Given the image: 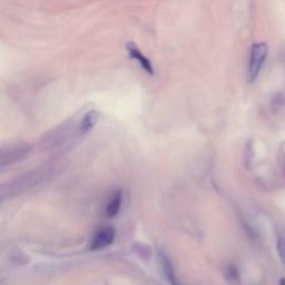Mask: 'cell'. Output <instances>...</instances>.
<instances>
[{
    "mask_svg": "<svg viewBox=\"0 0 285 285\" xmlns=\"http://www.w3.org/2000/svg\"><path fill=\"white\" fill-rule=\"evenodd\" d=\"M31 151V147L27 144H16L8 147H3L0 151V166H10L17 162L28 157Z\"/></svg>",
    "mask_w": 285,
    "mask_h": 285,
    "instance_id": "3",
    "label": "cell"
},
{
    "mask_svg": "<svg viewBox=\"0 0 285 285\" xmlns=\"http://www.w3.org/2000/svg\"><path fill=\"white\" fill-rule=\"evenodd\" d=\"M267 52H269V46L265 43H257L252 46L248 64L249 82H254L258 77L267 57Z\"/></svg>",
    "mask_w": 285,
    "mask_h": 285,
    "instance_id": "2",
    "label": "cell"
},
{
    "mask_svg": "<svg viewBox=\"0 0 285 285\" xmlns=\"http://www.w3.org/2000/svg\"><path fill=\"white\" fill-rule=\"evenodd\" d=\"M122 202H123V193L120 190H118L117 193H115L113 197L109 200V203L107 204L105 214L107 217H115L120 211V207H122Z\"/></svg>",
    "mask_w": 285,
    "mask_h": 285,
    "instance_id": "7",
    "label": "cell"
},
{
    "mask_svg": "<svg viewBox=\"0 0 285 285\" xmlns=\"http://www.w3.org/2000/svg\"><path fill=\"white\" fill-rule=\"evenodd\" d=\"M115 231L111 227H105L95 234L91 243L92 251H99L113 244L115 239Z\"/></svg>",
    "mask_w": 285,
    "mask_h": 285,
    "instance_id": "4",
    "label": "cell"
},
{
    "mask_svg": "<svg viewBox=\"0 0 285 285\" xmlns=\"http://www.w3.org/2000/svg\"><path fill=\"white\" fill-rule=\"evenodd\" d=\"M279 285H285V279H284V278H282V279L280 280Z\"/></svg>",
    "mask_w": 285,
    "mask_h": 285,
    "instance_id": "10",
    "label": "cell"
},
{
    "mask_svg": "<svg viewBox=\"0 0 285 285\" xmlns=\"http://www.w3.org/2000/svg\"><path fill=\"white\" fill-rule=\"evenodd\" d=\"M127 51H128L129 56H131L132 59L136 60L142 69L147 71L148 74H151V75L154 74V67H153V65H151L150 60L148 59V58H146L144 55H142V53L140 51V49L136 47L135 44L128 43L127 44Z\"/></svg>",
    "mask_w": 285,
    "mask_h": 285,
    "instance_id": "5",
    "label": "cell"
},
{
    "mask_svg": "<svg viewBox=\"0 0 285 285\" xmlns=\"http://www.w3.org/2000/svg\"><path fill=\"white\" fill-rule=\"evenodd\" d=\"M159 261H160V265H162V269L164 271V274L165 276H166V279L168 280V282H171L172 285H178L175 273H174V271H173V266L168 258L165 256L164 254L159 253Z\"/></svg>",
    "mask_w": 285,
    "mask_h": 285,
    "instance_id": "8",
    "label": "cell"
},
{
    "mask_svg": "<svg viewBox=\"0 0 285 285\" xmlns=\"http://www.w3.org/2000/svg\"><path fill=\"white\" fill-rule=\"evenodd\" d=\"M49 174L50 173L45 168L35 169L33 172L25 173L24 175L15 178L11 182H8V184L1 186V199L10 198L12 196L26 193L27 190L34 189L35 186L46 180Z\"/></svg>",
    "mask_w": 285,
    "mask_h": 285,
    "instance_id": "1",
    "label": "cell"
},
{
    "mask_svg": "<svg viewBox=\"0 0 285 285\" xmlns=\"http://www.w3.org/2000/svg\"><path fill=\"white\" fill-rule=\"evenodd\" d=\"M98 119H99V114L96 110H91L84 115L78 126V134L79 135H85L88 132H91L92 129L95 127Z\"/></svg>",
    "mask_w": 285,
    "mask_h": 285,
    "instance_id": "6",
    "label": "cell"
},
{
    "mask_svg": "<svg viewBox=\"0 0 285 285\" xmlns=\"http://www.w3.org/2000/svg\"><path fill=\"white\" fill-rule=\"evenodd\" d=\"M276 249H278L280 260L282 261L285 269V231L279 232L276 238Z\"/></svg>",
    "mask_w": 285,
    "mask_h": 285,
    "instance_id": "9",
    "label": "cell"
}]
</instances>
